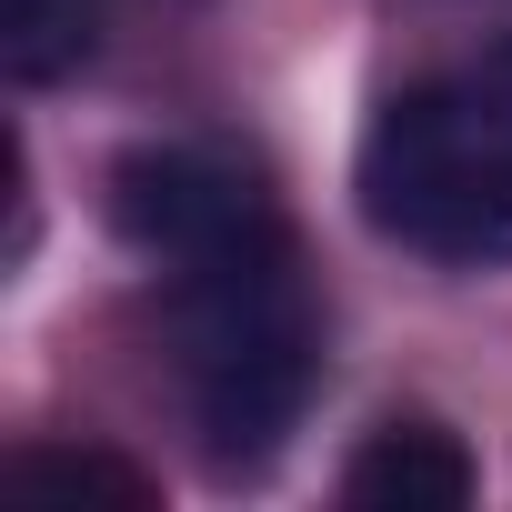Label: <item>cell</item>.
I'll return each instance as SVG.
<instances>
[{"label": "cell", "instance_id": "obj_4", "mask_svg": "<svg viewBox=\"0 0 512 512\" xmlns=\"http://www.w3.org/2000/svg\"><path fill=\"white\" fill-rule=\"evenodd\" d=\"M482 492V462L462 452V432H442V422H382V432H362V452L342 462V502H362V512H462Z\"/></svg>", "mask_w": 512, "mask_h": 512}, {"label": "cell", "instance_id": "obj_2", "mask_svg": "<svg viewBox=\"0 0 512 512\" xmlns=\"http://www.w3.org/2000/svg\"><path fill=\"white\" fill-rule=\"evenodd\" d=\"M362 221L442 272H512V31L402 81L352 151Z\"/></svg>", "mask_w": 512, "mask_h": 512}, {"label": "cell", "instance_id": "obj_5", "mask_svg": "<svg viewBox=\"0 0 512 512\" xmlns=\"http://www.w3.org/2000/svg\"><path fill=\"white\" fill-rule=\"evenodd\" d=\"M101 51V0H0V71L21 91L71 81Z\"/></svg>", "mask_w": 512, "mask_h": 512}, {"label": "cell", "instance_id": "obj_1", "mask_svg": "<svg viewBox=\"0 0 512 512\" xmlns=\"http://www.w3.org/2000/svg\"><path fill=\"white\" fill-rule=\"evenodd\" d=\"M171 362H181L191 432L221 472H262L302 432L322 382V302L302 282L282 211L171 262Z\"/></svg>", "mask_w": 512, "mask_h": 512}, {"label": "cell", "instance_id": "obj_3", "mask_svg": "<svg viewBox=\"0 0 512 512\" xmlns=\"http://www.w3.org/2000/svg\"><path fill=\"white\" fill-rule=\"evenodd\" d=\"M262 211H272V191L211 141H141V151L111 161V231L161 272L231 241V231H251Z\"/></svg>", "mask_w": 512, "mask_h": 512}, {"label": "cell", "instance_id": "obj_6", "mask_svg": "<svg viewBox=\"0 0 512 512\" xmlns=\"http://www.w3.org/2000/svg\"><path fill=\"white\" fill-rule=\"evenodd\" d=\"M0 492H11V502H41V512H91V502L141 512V502H151V472H131L121 452H21L11 472H0Z\"/></svg>", "mask_w": 512, "mask_h": 512}]
</instances>
